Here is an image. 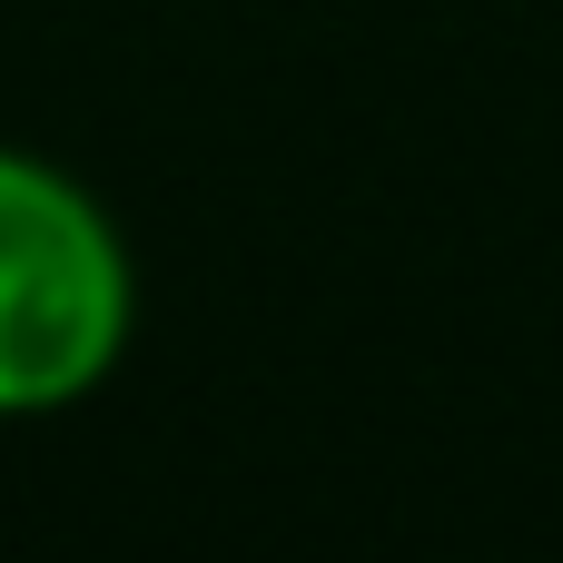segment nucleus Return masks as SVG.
Returning a JSON list of instances; mask_svg holds the SVG:
<instances>
[{
	"label": "nucleus",
	"instance_id": "nucleus-1",
	"mask_svg": "<svg viewBox=\"0 0 563 563\" xmlns=\"http://www.w3.org/2000/svg\"><path fill=\"white\" fill-rule=\"evenodd\" d=\"M139 336V257L109 198L0 139V426L89 406Z\"/></svg>",
	"mask_w": 563,
	"mask_h": 563
}]
</instances>
